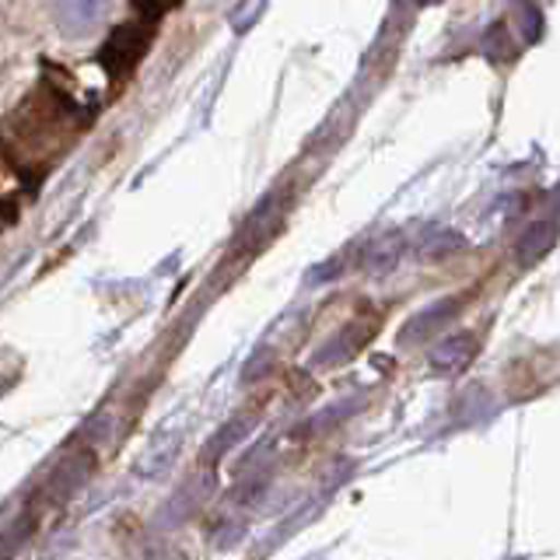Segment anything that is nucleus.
I'll return each mask as SVG.
<instances>
[{
	"label": "nucleus",
	"mask_w": 560,
	"mask_h": 560,
	"mask_svg": "<svg viewBox=\"0 0 560 560\" xmlns=\"http://www.w3.org/2000/svg\"><path fill=\"white\" fill-rule=\"evenodd\" d=\"M172 4H179V0H133V8H137V14L144 18V22H158Z\"/></svg>",
	"instance_id": "obj_4"
},
{
	"label": "nucleus",
	"mask_w": 560,
	"mask_h": 560,
	"mask_svg": "<svg viewBox=\"0 0 560 560\" xmlns=\"http://www.w3.org/2000/svg\"><path fill=\"white\" fill-rule=\"evenodd\" d=\"M109 0H57V25L70 35H81L102 22Z\"/></svg>",
	"instance_id": "obj_3"
},
{
	"label": "nucleus",
	"mask_w": 560,
	"mask_h": 560,
	"mask_svg": "<svg viewBox=\"0 0 560 560\" xmlns=\"http://www.w3.org/2000/svg\"><path fill=\"white\" fill-rule=\"evenodd\" d=\"M74 133H81L74 105L52 92L32 95L22 109L0 127L4 151L22 172H28L32 165L46 168L52 162V154H60Z\"/></svg>",
	"instance_id": "obj_1"
},
{
	"label": "nucleus",
	"mask_w": 560,
	"mask_h": 560,
	"mask_svg": "<svg viewBox=\"0 0 560 560\" xmlns=\"http://www.w3.org/2000/svg\"><path fill=\"white\" fill-rule=\"evenodd\" d=\"M151 22H133V25H119L113 35H109V43H105L102 49V67L109 70L113 78H127L130 70L140 63V57L148 52V43H151Z\"/></svg>",
	"instance_id": "obj_2"
}]
</instances>
